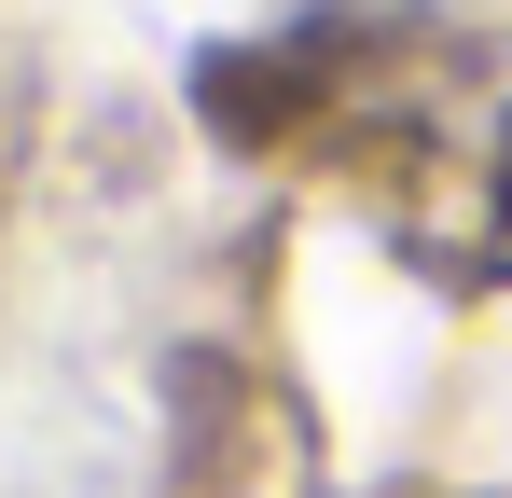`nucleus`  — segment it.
<instances>
[]
</instances>
